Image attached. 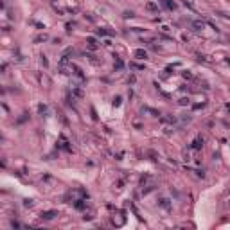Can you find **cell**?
I'll list each match as a JSON object with an SVG mask.
<instances>
[{
  "label": "cell",
  "mask_w": 230,
  "mask_h": 230,
  "mask_svg": "<svg viewBox=\"0 0 230 230\" xmlns=\"http://www.w3.org/2000/svg\"><path fill=\"white\" fill-rule=\"evenodd\" d=\"M41 65H43V67H47V65H49V61H47V58H45V56H41Z\"/></svg>",
  "instance_id": "12"
},
{
  "label": "cell",
  "mask_w": 230,
  "mask_h": 230,
  "mask_svg": "<svg viewBox=\"0 0 230 230\" xmlns=\"http://www.w3.org/2000/svg\"><path fill=\"white\" fill-rule=\"evenodd\" d=\"M133 16V13L131 11H128V13H124V18H131Z\"/></svg>",
  "instance_id": "15"
},
{
  "label": "cell",
  "mask_w": 230,
  "mask_h": 230,
  "mask_svg": "<svg viewBox=\"0 0 230 230\" xmlns=\"http://www.w3.org/2000/svg\"><path fill=\"white\" fill-rule=\"evenodd\" d=\"M33 205V200H25V207H31Z\"/></svg>",
  "instance_id": "17"
},
{
  "label": "cell",
  "mask_w": 230,
  "mask_h": 230,
  "mask_svg": "<svg viewBox=\"0 0 230 230\" xmlns=\"http://www.w3.org/2000/svg\"><path fill=\"white\" fill-rule=\"evenodd\" d=\"M86 43H88V49H90V50H95V49H97V41H95V38H88V40H86Z\"/></svg>",
  "instance_id": "5"
},
{
  "label": "cell",
  "mask_w": 230,
  "mask_h": 230,
  "mask_svg": "<svg viewBox=\"0 0 230 230\" xmlns=\"http://www.w3.org/2000/svg\"><path fill=\"white\" fill-rule=\"evenodd\" d=\"M112 223H113L115 227H122L124 223H126V216H124V212H117V216L113 214V217H112Z\"/></svg>",
  "instance_id": "1"
},
{
  "label": "cell",
  "mask_w": 230,
  "mask_h": 230,
  "mask_svg": "<svg viewBox=\"0 0 230 230\" xmlns=\"http://www.w3.org/2000/svg\"><path fill=\"white\" fill-rule=\"evenodd\" d=\"M133 56L137 58V59H146V58H148V52H146L144 49H137V50L133 52Z\"/></svg>",
  "instance_id": "3"
},
{
  "label": "cell",
  "mask_w": 230,
  "mask_h": 230,
  "mask_svg": "<svg viewBox=\"0 0 230 230\" xmlns=\"http://www.w3.org/2000/svg\"><path fill=\"white\" fill-rule=\"evenodd\" d=\"M160 205H162L164 208H171V205L167 203V200H165V198H162V200H160Z\"/></svg>",
  "instance_id": "9"
},
{
  "label": "cell",
  "mask_w": 230,
  "mask_h": 230,
  "mask_svg": "<svg viewBox=\"0 0 230 230\" xmlns=\"http://www.w3.org/2000/svg\"><path fill=\"white\" fill-rule=\"evenodd\" d=\"M97 34L99 36H110L112 33H110V31H106V29H97Z\"/></svg>",
  "instance_id": "8"
},
{
  "label": "cell",
  "mask_w": 230,
  "mask_h": 230,
  "mask_svg": "<svg viewBox=\"0 0 230 230\" xmlns=\"http://www.w3.org/2000/svg\"><path fill=\"white\" fill-rule=\"evenodd\" d=\"M164 4H165V7H167V9H176V4H174V2H171V0H164Z\"/></svg>",
  "instance_id": "7"
},
{
  "label": "cell",
  "mask_w": 230,
  "mask_h": 230,
  "mask_svg": "<svg viewBox=\"0 0 230 230\" xmlns=\"http://www.w3.org/2000/svg\"><path fill=\"white\" fill-rule=\"evenodd\" d=\"M58 216L56 210H47V212H41V219H45V221H50V219H54Z\"/></svg>",
  "instance_id": "2"
},
{
  "label": "cell",
  "mask_w": 230,
  "mask_h": 230,
  "mask_svg": "<svg viewBox=\"0 0 230 230\" xmlns=\"http://www.w3.org/2000/svg\"><path fill=\"white\" fill-rule=\"evenodd\" d=\"M146 9L151 13H158V4H155V2H148L146 4Z\"/></svg>",
  "instance_id": "4"
},
{
  "label": "cell",
  "mask_w": 230,
  "mask_h": 230,
  "mask_svg": "<svg viewBox=\"0 0 230 230\" xmlns=\"http://www.w3.org/2000/svg\"><path fill=\"white\" fill-rule=\"evenodd\" d=\"M180 104H189V99H180Z\"/></svg>",
  "instance_id": "16"
},
{
  "label": "cell",
  "mask_w": 230,
  "mask_h": 230,
  "mask_svg": "<svg viewBox=\"0 0 230 230\" xmlns=\"http://www.w3.org/2000/svg\"><path fill=\"white\" fill-rule=\"evenodd\" d=\"M41 40H43V41H45V40H47V34H41V36H38V38H36L34 41H41Z\"/></svg>",
  "instance_id": "13"
},
{
  "label": "cell",
  "mask_w": 230,
  "mask_h": 230,
  "mask_svg": "<svg viewBox=\"0 0 230 230\" xmlns=\"http://www.w3.org/2000/svg\"><path fill=\"white\" fill-rule=\"evenodd\" d=\"M192 25H194L198 31H200V29H203V22H192Z\"/></svg>",
  "instance_id": "11"
},
{
  "label": "cell",
  "mask_w": 230,
  "mask_h": 230,
  "mask_svg": "<svg viewBox=\"0 0 230 230\" xmlns=\"http://www.w3.org/2000/svg\"><path fill=\"white\" fill-rule=\"evenodd\" d=\"M227 63H228V65H230V58H228V59H227Z\"/></svg>",
  "instance_id": "18"
},
{
  "label": "cell",
  "mask_w": 230,
  "mask_h": 230,
  "mask_svg": "<svg viewBox=\"0 0 230 230\" xmlns=\"http://www.w3.org/2000/svg\"><path fill=\"white\" fill-rule=\"evenodd\" d=\"M191 148H192V149H201V148H203V139H196V140L192 142Z\"/></svg>",
  "instance_id": "6"
},
{
  "label": "cell",
  "mask_w": 230,
  "mask_h": 230,
  "mask_svg": "<svg viewBox=\"0 0 230 230\" xmlns=\"http://www.w3.org/2000/svg\"><path fill=\"white\" fill-rule=\"evenodd\" d=\"M38 112H40V113H47V106H45V104H40V106H38Z\"/></svg>",
  "instance_id": "10"
},
{
  "label": "cell",
  "mask_w": 230,
  "mask_h": 230,
  "mask_svg": "<svg viewBox=\"0 0 230 230\" xmlns=\"http://www.w3.org/2000/svg\"><path fill=\"white\" fill-rule=\"evenodd\" d=\"M113 104H115V106H121V97H115L113 99Z\"/></svg>",
  "instance_id": "14"
}]
</instances>
